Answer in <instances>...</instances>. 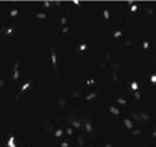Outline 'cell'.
Here are the masks:
<instances>
[{"mask_svg":"<svg viewBox=\"0 0 156 147\" xmlns=\"http://www.w3.org/2000/svg\"><path fill=\"white\" fill-rule=\"evenodd\" d=\"M51 62H52L53 67H57V56H56L55 48H51Z\"/></svg>","mask_w":156,"mask_h":147,"instance_id":"6da1fadb","label":"cell"},{"mask_svg":"<svg viewBox=\"0 0 156 147\" xmlns=\"http://www.w3.org/2000/svg\"><path fill=\"white\" fill-rule=\"evenodd\" d=\"M124 125H126V127L129 128V129H133V128H134V123H133V121H131V120H129V119H126V120H124Z\"/></svg>","mask_w":156,"mask_h":147,"instance_id":"7a4b0ae2","label":"cell"},{"mask_svg":"<svg viewBox=\"0 0 156 147\" xmlns=\"http://www.w3.org/2000/svg\"><path fill=\"white\" fill-rule=\"evenodd\" d=\"M109 110H110V113L114 114V115H119V109H117L116 107H110Z\"/></svg>","mask_w":156,"mask_h":147,"instance_id":"3957f363","label":"cell"},{"mask_svg":"<svg viewBox=\"0 0 156 147\" xmlns=\"http://www.w3.org/2000/svg\"><path fill=\"white\" fill-rule=\"evenodd\" d=\"M29 87H31V82H26V83H24V84H23V87H21V89H20V94H21V93H24V91L29 88Z\"/></svg>","mask_w":156,"mask_h":147,"instance_id":"277c9868","label":"cell"},{"mask_svg":"<svg viewBox=\"0 0 156 147\" xmlns=\"http://www.w3.org/2000/svg\"><path fill=\"white\" fill-rule=\"evenodd\" d=\"M7 146L9 147H17L16 146V142H14V137L10 138V140L7 141Z\"/></svg>","mask_w":156,"mask_h":147,"instance_id":"5b68a950","label":"cell"},{"mask_svg":"<svg viewBox=\"0 0 156 147\" xmlns=\"http://www.w3.org/2000/svg\"><path fill=\"white\" fill-rule=\"evenodd\" d=\"M88 49V44L87 43H82L79 46H78V51H85Z\"/></svg>","mask_w":156,"mask_h":147,"instance_id":"8992f818","label":"cell"},{"mask_svg":"<svg viewBox=\"0 0 156 147\" xmlns=\"http://www.w3.org/2000/svg\"><path fill=\"white\" fill-rule=\"evenodd\" d=\"M96 96H97V93L95 91V93H91V94H89L88 96L85 97V100H87V101H90V100H94V98L96 97Z\"/></svg>","mask_w":156,"mask_h":147,"instance_id":"52a82bcc","label":"cell"},{"mask_svg":"<svg viewBox=\"0 0 156 147\" xmlns=\"http://www.w3.org/2000/svg\"><path fill=\"white\" fill-rule=\"evenodd\" d=\"M130 88L133 89L134 91H137V89H138V84H137V82H131V84H130Z\"/></svg>","mask_w":156,"mask_h":147,"instance_id":"ba28073f","label":"cell"},{"mask_svg":"<svg viewBox=\"0 0 156 147\" xmlns=\"http://www.w3.org/2000/svg\"><path fill=\"white\" fill-rule=\"evenodd\" d=\"M19 79V70H13V79L17 81Z\"/></svg>","mask_w":156,"mask_h":147,"instance_id":"9c48e42d","label":"cell"},{"mask_svg":"<svg viewBox=\"0 0 156 147\" xmlns=\"http://www.w3.org/2000/svg\"><path fill=\"white\" fill-rule=\"evenodd\" d=\"M140 118L143 119V120H146V121H149V115L147 114V113H141V115H140Z\"/></svg>","mask_w":156,"mask_h":147,"instance_id":"30bf717a","label":"cell"},{"mask_svg":"<svg viewBox=\"0 0 156 147\" xmlns=\"http://www.w3.org/2000/svg\"><path fill=\"white\" fill-rule=\"evenodd\" d=\"M85 128H87L88 133H91V132H92V126H91L90 122H87V123H85Z\"/></svg>","mask_w":156,"mask_h":147,"instance_id":"8fae6325","label":"cell"},{"mask_svg":"<svg viewBox=\"0 0 156 147\" xmlns=\"http://www.w3.org/2000/svg\"><path fill=\"white\" fill-rule=\"evenodd\" d=\"M103 16H104V18H105V19H110V12H109V11L108 10H104L103 11Z\"/></svg>","mask_w":156,"mask_h":147,"instance_id":"7c38bea8","label":"cell"},{"mask_svg":"<svg viewBox=\"0 0 156 147\" xmlns=\"http://www.w3.org/2000/svg\"><path fill=\"white\" fill-rule=\"evenodd\" d=\"M36 17H37L38 19H45V18H46V14H45V13H37Z\"/></svg>","mask_w":156,"mask_h":147,"instance_id":"4fadbf2b","label":"cell"},{"mask_svg":"<svg viewBox=\"0 0 156 147\" xmlns=\"http://www.w3.org/2000/svg\"><path fill=\"white\" fill-rule=\"evenodd\" d=\"M11 17H17L19 14V10H12L11 11Z\"/></svg>","mask_w":156,"mask_h":147,"instance_id":"5bb4252c","label":"cell"},{"mask_svg":"<svg viewBox=\"0 0 156 147\" xmlns=\"http://www.w3.org/2000/svg\"><path fill=\"white\" fill-rule=\"evenodd\" d=\"M62 134H63V130H62V129H57V130L55 132V137L56 138L62 137Z\"/></svg>","mask_w":156,"mask_h":147,"instance_id":"9a60e30c","label":"cell"},{"mask_svg":"<svg viewBox=\"0 0 156 147\" xmlns=\"http://www.w3.org/2000/svg\"><path fill=\"white\" fill-rule=\"evenodd\" d=\"M117 103H119V105H126V103H127V101H126L124 98L119 97V98H117Z\"/></svg>","mask_w":156,"mask_h":147,"instance_id":"2e32d148","label":"cell"},{"mask_svg":"<svg viewBox=\"0 0 156 147\" xmlns=\"http://www.w3.org/2000/svg\"><path fill=\"white\" fill-rule=\"evenodd\" d=\"M121 36H122V31H115L114 32V37L115 38H119Z\"/></svg>","mask_w":156,"mask_h":147,"instance_id":"e0dca14e","label":"cell"},{"mask_svg":"<svg viewBox=\"0 0 156 147\" xmlns=\"http://www.w3.org/2000/svg\"><path fill=\"white\" fill-rule=\"evenodd\" d=\"M66 23H68V18H66V17H62V18H60V24H62V25H65Z\"/></svg>","mask_w":156,"mask_h":147,"instance_id":"ac0fdd59","label":"cell"},{"mask_svg":"<svg viewBox=\"0 0 156 147\" xmlns=\"http://www.w3.org/2000/svg\"><path fill=\"white\" fill-rule=\"evenodd\" d=\"M72 127L79 128V127H80V123H79L78 121H72Z\"/></svg>","mask_w":156,"mask_h":147,"instance_id":"d6986e66","label":"cell"},{"mask_svg":"<svg viewBox=\"0 0 156 147\" xmlns=\"http://www.w3.org/2000/svg\"><path fill=\"white\" fill-rule=\"evenodd\" d=\"M78 144H79V146H83V145H84V138H82V137L78 138Z\"/></svg>","mask_w":156,"mask_h":147,"instance_id":"ffe728a7","label":"cell"},{"mask_svg":"<svg viewBox=\"0 0 156 147\" xmlns=\"http://www.w3.org/2000/svg\"><path fill=\"white\" fill-rule=\"evenodd\" d=\"M140 134H141V130L140 129H135L133 132V137H136V135H140Z\"/></svg>","mask_w":156,"mask_h":147,"instance_id":"44dd1931","label":"cell"},{"mask_svg":"<svg viewBox=\"0 0 156 147\" xmlns=\"http://www.w3.org/2000/svg\"><path fill=\"white\" fill-rule=\"evenodd\" d=\"M130 11H131V12H136V11H137V5H136V4L131 5V7H130Z\"/></svg>","mask_w":156,"mask_h":147,"instance_id":"7402d4cb","label":"cell"},{"mask_svg":"<svg viewBox=\"0 0 156 147\" xmlns=\"http://www.w3.org/2000/svg\"><path fill=\"white\" fill-rule=\"evenodd\" d=\"M143 49H144V50L149 49V43H148L147 40H144V42H143Z\"/></svg>","mask_w":156,"mask_h":147,"instance_id":"603a6c76","label":"cell"},{"mask_svg":"<svg viewBox=\"0 0 156 147\" xmlns=\"http://www.w3.org/2000/svg\"><path fill=\"white\" fill-rule=\"evenodd\" d=\"M66 133H68L69 135H72V134H73V130H72V128L68 127V129H66Z\"/></svg>","mask_w":156,"mask_h":147,"instance_id":"cb8c5ba5","label":"cell"},{"mask_svg":"<svg viewBox=\"0 0 156 147\" xmlns=\"http://www.w3.org/2000/svg\"><path fill=\"white\" fill-rule=\"evenodd\" d=\"M72 96H73V97H79V96H80V91H73Z\"/></svg>","mask_w":156,"mask_h":147,"instance_id":"d4e9b609","label":"cell"},{"mask_svg":"<svg viewBox=\"0 0 156 147\" xmlns=\"http://www.w3.org/2000/svg\"><path fill=\"white\" fill-rule=\"evenodd\" d=\"M150 81H151V83H156V75H151V77H150Z\"/></svg>","mask_w":156,"mask_h":147,"instance_id":"484cf974","label":"cell"},{"mask_svg":"<svg viewBox=\"0 0 156 147\" xmlns=\"http://www.w3.org/2000/svg\"><path fill=\"white\" fill-rule=\"evenodd\" d=\"M135 97L137 100H141V93H138V91H135Z\"/></svg>","mask_w":156,"mask_h":147,"instance_id":"4316f807","label":"cell"},{"mask_svg":"<svg viewBox=\"0 0 156 147\" xmlns=\"http://www.w3.org/2000/svg\"><path fill=\"white\" fill-rule=\"evenodd\" d=\"M68 31H69V28H68V26H64V28L62 29V33H66Z\"/></svg>","mask_w":156,"mask_h":147,"instance_id":"83f0119b","label":"cell"},{"mask_svg":"<svg viewBox=\"0 0 156 147\" xmlns=\"http://www.w3.org/2000/svg\"><path fill=\"white\" fill-rule=\"evenodd\" d=\"M60 146L62 147H69V142H65V141H64V142H62V144H60Z\"/></svg>","mask_w":156,"mask_h":147,"instance_id":"f1b7e54d","label":"cell"},{"mask_svg":"<svg viewBox=\"0 0 156 147\" xmlns=\"http://www.w3.org/2000/svg\"><path fill=\"white\" fill-rule=\"evenodd\" d=\"M13 32V29L12 28H10V29H7V31H6V35H11Z\"/></svg>","mask_w":156,"mask_h":147,"instance_id":"f546056e","label":"cell"},{"mask_svg":"<svg viewBox=\"0 0 156 147\" xmlns=\"http://www.w3.org/2000/svg\"><path fill=\"white\" fill-rule=\"evenodd\" d=\"M59 105L60 106H64L65 105V100H59Z\"/></svg>","mask_w":156,"mask_h":147,"instance_id":"4dcf8cb0","label":"cell"},{"mask_svg":"<svg viewBox=\"0 0 156 147\" xmlns=\"http://www.w3.org/2000/svg\"><path fill=\"white\" fill-rule=\"evenodd\" d=\"M4 86H5V82H4L2 79H0V88H2Z\"/></svg>","mask_w":156,"mask_h":147,"instance_id":"1f68e13d","label":"cell"},{"mask_svg":"<svg viewBox=\"0 0 156 147\" xmlns=\"http://www.w3.org/2000/svg\"><path fill=\"white\" fill-rule=\"evenodd\" d=\"M134 119H135V120H137V121H140V120H141L140 115H135V114H134Z\"/></svg>","mask_w":156,"mask_h":147,"instance_id":"d6a6232c","label":"cell"},{"mask_svg":"<svg viewBox=\"0 0 156 147\" xmlns=\"http://www.w3.org/2000/svg\"><path fill=\"white\" fill-rule=\"evenodd\" d=\"M73 4H75V5H78V6H79V5H80V1H78V0H73Z\"/></svg>","mask_w":156,"mask_h":147,"instance_id":"836d02e7","label":"cell"},{"mask_svg":"<svg viewBox=\"0 0 156 147\" xmlns=\"http://www.w3.org/2000/svg\"><path fill=\"white\" fill-rule=\"evenodd\" d=\"M44 6H45V7H50V2H49V1H45V2H44Z\"/></svg>","mask_w":156,"mask_h":147,"instance_id":"e575fe53","label":"cell"},{"mask_svg":"<svg viewBox=\"0 0 156 147\" xmlns=\"http://www.w3.org/2000/svg\"><path fill=\"white\" fill-rule=\"evenodd\" d=\"M118 79V77H117V74L116 72H114V81H117Z\"/></svg>","mask_w":156,"mask_h":147,"instance_id":"d590c367","label":"cell"},{"mask_svg":"<svg viewBox=\"0 0 156 147\" xmlns=\"http://www.w3.org/2000/svg\"><path fill=\"white\" fill-rule=\"evenodd\" d=\"M134 4H135L134 1H128V5H129V6H131V5H134Z\"/></svg>","mask_w":156,"mask_h":147,"instance_id":"8d00e7d4","label":"cell"},{"mask_svg":"<svg viewBox=\"0 0 156 147\" xmlns=\"http://www.w3.org/2000/svg\"><path fill=\"white\" fill-rule=\"evenodd\" d=\"M105 59L109 61V59H110V56H109V55H105Z\"/></svg>","mask_w":156,"mask_h":147,"instance_id":"74e56055","label":"cell"},{"mask_svg":"<svg viewBox=\"0 0 156 147\" xmlns=\"http://www.w3.org/2000/svg\"><path fill=\"white\" fill-rule=\"evenodd\" d=\"M114 68H115V69H118V68H119V65H118V64H115V65H114Z\"/></svg>","mask_w":156,"mask_h":147,"instance_id":"f35d334b","label":"cell"},{"mask_svg":"<svg viewBox=\"0 0 156 147\" xmlns=\"http://www.w3.org/2000/svg\"><path fill=\"white\" fill-rule=\"evenodd\" d=\"M105 147H112V146H111L110 144H107V145H105Z\"/></svg>","mask_w":156,"mask_h":147,"instance_id":"ab89813d","label":"cell"}]
</instances>
